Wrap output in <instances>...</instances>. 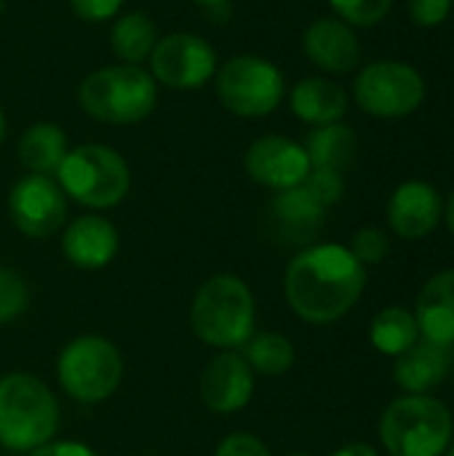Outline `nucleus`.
<instances>
[{
	"label": "nucleus",
	"instance_id": "obj_34",
	"mask_svg": "<svg viewBox=\"0 0 454 456\" xmlns=\"http://www.w3.org/2000/svg\"><path fill=\"white\" fill-rule=\"evenodd\" d=\"M332 456H380L369 444H348L343 449H337Z\"/></svg>",
	"mask_w": 454,
	"mask_h": 456
},
{
	"label": "nucleus",
	"instance_id": "obj_15",
	"mask_svg": "<svg viewBox=\"0 0 454 456\" xmlns=\"http://www.w3.org/2000/svg\"><path fill=\"white\" fill-rule=\"evenodd\" d=\"M302 51L318 69L332 75L353 72L361 61V45L353 27L334 16H321L308 24L302 32Z\"/></svg>",
	"mask_w": 454,
	"mask_h": 456
},
{
	"label": "nucleus",
	"instance_id": "obj_7",
	"mask_svg": "<svg viewBox=\"0 0 454 456\" xmlns=\"http://www.w3.org/2000/svg\"><path fill=\"white\" fill-rule=\"evenodd\" d=\"M56 379L67 398L78 403H102L123 379V358L110 339L86 334L59 353Z\"/></svg>",
	"mask_w": 454,
	"mask_h": 456
},
{
	"label": "nucleus",
	"instance_id": "obj_6",
	"mask_svg": "<svg viewBox=\"0 0 454 456\" xmlns=\"http://www.w3.org/2000/svg\"><path fill=\"white\" fill-rule=\"evenodd\" d=\"M54 176L67 198L96 211L118 206L131 190L128 163L107 144H80L67 150Z\"/></svg>",
	"mask_w": 454,
	"mask_h": 456
},
{
	"label": "nucleus",
	"instance_id": "obj_9",
	"mask_svg": "<svg viewBox=\"0 0 454 456\" xmlns=\"http://www.w3.org/2000/svg\"><path fill=\"white\" fill-rule=\"evenodd\" d=\"M356 104L383 120H396L417 112L425 102L428 86L417 67L399 59H380L367 64L353 83Z\"/></svg>",
	"mask_w": 454,
	"mask_h": 456
},
{
	"label": "nucleus",
	"instance_id": "obj_26",
	"mask_svg": "<svg viewBox=\"0 0 454 456\" xmlns=\"http://www.w3.org/2000/svg\"><path fill=\"white\" fill-rule=\"evenodd\" d=\"M29 307V286L27 281L8 267H0V323H11L21 318Z\"/></svg>",
	"mask_w": 454,
	"mask_h": 456
},
{
	"label": "nucleus",
	"instance_id": "obj_23",
	"mask_svg": "<svg viewBox=\"0 0 454 456\" xmlns=\"http://www.w3.org/2000/svg\"><path fill=\"white\" fill-rule=\"evenodd\" d=\"M158 27L153 21V16H147L144 11H126L115 19L112 29H110V45L112 53L123 61V64H142L153 56L155 45H158Z\"/></svg>",
	"mask_w": 454,
	"mask_h": 456
},
{
	"label": "nucleus",
	"instance_id": "obj_1",
	"mask_svg": "<svg viewBox=\"0 0 454 456\" xmlns=\"http://www.w3.org/2000/svg\"><path fill=\"white\" fill-rule=\"evenodd\" d=\"M367 289V267L340 243L302 248L286 267L284 294L292 313L324 326L348 315Z\"/></svg>",
	"mask_w": 454,
	"mask_h": 456
},
{
	"label": "nucleus",
	"instance_id": "obj_19",
	"mask_svg": "<svg viewBox=\"0 0 454 456\" xmlns=\"http://www.w3.org/2000/svg\"><path fill=\"white\" fill-rule=\"evenodd\" d=\"M348 94L340 83L313 75V77H302L292 94H289V107L292 112L308 123V126H329V123H340L348 112Z\"/></svg>",
	"mask_w": 454,
	"mask_h": 456
},
{
	"label": "nucleus",
	"instance_id": "obj_32",
	"mask_svg": "<svg viewBox=\"0 0 454 456\" xmlns=\"http://www.w3.org/2000/svg\"><path fill=\"white\" fill-rule=\"evenodd\" d=\"M123 3H126V0H70L72 11H75L83 21H91V24L115 19L118 11L123 8Z\"/></svg>",
	"mask_w": 454,
	"mask_h": 456
},
{
	"label": "nucleus",
	"instance_id": "obj_30",
	"mask_svg": "<svg viewBox=\"0 0 454 456\" xmlns=\"http://www.w3.org/2000/svg\"><path fill=\"white\" fill-rule=\"evenodd\" d=\"M407 8H409L412 24H417L423 29H433L450 19L454 0H409Z\"/></svg>",
	"mask_w": 454,
	"mask_h": 456
},
{
	"label": "nucleus",
	"instance_id": "obj_36",
	"mask_svg": "<svg viewBox=\"0 0 454 456\" xmlns=\"http://www.w3.org/2000/svg\"><path fill=\"white\" fill-rule=\"evenodd\" d=\"M5 134H8V126H5V115H3V110H0V147H3V142H5Z\"/></svg>",
	"mask_w": 454,
	"mask_h": 456
},
{
	"label": "nucleus",
	"instance_id": "obj_16",
	"mask_svg": "<svg viewBox=\"0 0 454 456\" xmlns=\"http://www.w3.org/2000/svg\"><path fill=\"white\" fill-rule=\"evenodd\" d=\"M120 238L110 219L86 214L67 224L62 235V254L78 270H104L118 254Z\"/></svg>",
	"mask_w": 454,
	"mask_h": 456
},
{
	"label": "nucleus",
	"instance_id": "obj_35",
	"mask_svg": "<svg viewBox=\"0 0 454 456\" xmlns=\"http://www.w3.org/2000/svg\"><path fill=\"white\" fill-rule=\"evenodd\" d=\"M444 219H447V227H450V232L454 235V192L450 195L447 206H444Z\"/></svg>",
	"mask_w": 454,
	"mask_h": 456
},
{
	"label": "nucleus",
	"instance_id": "obj_2",
	"mask_svg": "<svg viewBox=\"0 0 454 456\" xmlns=\"http://www.w3.org/2000/svg\"><path fill=\"white\" fill-rule=\"evenodd\" d=\"M257 326L254 297L238 275H211L190 305L193 334L217 350H241Z\"/></svg>",
	"mask_w": 454,
	"mask_h": 456
},
{
	"label": "nucleus",
	"instance_id": "obj_24",
	"mask_svg": "<svg viewBox=\"0 0 454 456\" xmlns=\"http://www.w3.org/2000/svg\"><path fill=\"white\" fill-rule=\"evenodd\" d=\"M369 339L383 355L399 358L401 353H407L420 339V326H417L415 313L396 307V305L380 310L372 321Z\"/></svg>",
	"mask_w": 454,
	"mask_h": 456
},
{
	"label": "nucleus",
	"instance_id": "obj_29",
	"mask_svg": "<svg viewBox=\"0 0 454 456\" xmlns=\"http://www.w3.org/2000/svg\"><path fill=\"white\" fill-rule=\"evenodd\" d=\"M302 187H305L324 208H329V206H334V203L343 198V192H345V179H343V174H337V171L310 168V174L305 176Z\"/></svg>",
	"mask_w": 454,
	"mask_h": 456
},
{
	"label": "nucleus",
	"instance_id": "obj_25",
	"mask_svg": "<svg viewBox=\"0 0 454 456\" xmlns=\"http://www.w3.org/2000/svg\"><path fill=\"white\" fill-rule=\"evenodd\" d=\"M241 350H244L249 369L262 377H284L286 371H292L297 361L294 345L284 334H273V331L254 334Z\"/></svg>",
	"mask_w": 454,
	"mask_h": 456
},
{
	"label": "nucleus",
	"instance_id": "obj_13",
	"mask_svg": "<svg viewBox=\"0 0 454 456\" xmlns=\"http://www.w3.org/2000/svg\"><path fill=\"white\" fill-rule=\"evenodd\" d=\"M198 390L209 411L235 414L254 395V371L238 350H222L201 371Z\"/></svg>",
	"mask_w": 454,
	"mask_h": 456
},
{
	"label": "nucleus",
	"instance_id": "obj_33",
	"mask_svg": "<svg viewBox=\"0 0 454 456\" xmlns=\"http://www.w3.org/2000/svg\"><path fill=\"white\" fill-rule=\"evenodd\" d=\"M29 456H96V452L78 441H48L29 452Z\"/></svg>",
	"mask_w": 454,
	"mask_h": 456
},
{
	"label": "nucleus",
	"instance_id": "obj_20",
	"mask_svg": "<svg viewBox=\"0 0 454 456\" xmlns=\"http://www.w3.org/2000/svg\"><path fill=\"white\" fill-rule=\"evenodd\" d=\"M67 155V134L48 120L32 123L16 144V158L29 174L51 176Z\"/></svg>",
	"mask_w": 454,
	"mask_h": 456
},
{
	"label": "nucleus",
	"instance_id": "obj_18",
	"mask_svg": "<svg viewBox=\"0 0 454 456\" xmlns=\"http://www.w3.org/2000/svg\"><path fill=\"white\" fill-rule=\"evenodd\" d=\"M420 337L436 345L454 347V270L433 275L415 305Z\"/></svg>",
	"mask_w": 454,
	"mask_h": 456
},
{
	"label": "nucleus",
	"instance_id": "obj_12",
	"mask_svg": "<svg viewBox=\"0 0 454 456\" xmlns=\"http://www.w3.org/2000/svg\"><path fill=\"white\" fill-rule=\"evenodd\" d=\"M244 166L252 182L276 192L302 184L305 176L310 174V160L305 147L278 134L254 139L246 150Z\"/></svg>",
	"mask_w": 454,
	"mask_h": 456
},
{
	"label": "nucleus",
	"instance_id": "obj_11",
	"mask_svg": "<svg viewBox=\"0 0 454 456\" xmlns=\"http://www.w3.org/2000/svg\"><path fill=\"white\" fill-rule=\"evenodd\" d=\"M13 227L27 238H51L67 222V195L54 176L27 174L8 192Z\"/></svg>",
	"mask_w": 454,
	"mask_h": 456
},
{
	"label": "nucleus",
	"instance_id": "obj_22",
	"mask_svg": "<svg viewBox=\"0 0 454 456\" xmlns=\"http://www.w3.org/2000/svg\"><path fill=\"white\" fill-rule=\"evenodd\" d=\"M302 147L308 152L310 168L345 174V168L356 158L359 139H356V131L340 120V123H329V126H316L308 134Z\"/></svg>",
	"mask_w": 454,
	"mask_h": 456
},
{
	"label": "nucleus",
	"instance_id": "obj_17",
	"mask_svg": "<svg viewBox=\"0 0 454 456\" xmlns=\"http://www.w3.org/2000/svg\"><path fill=\"white\" fill-rule=\"evenodd\" d=\"M454 369V347L417 339L393 363V382L409 395H425L439 387Z\"/></svg>",
	"mask_w": 454,
	"mask_h": 456
},
{
	"label": "nucleus",
	"instance_id": "obj_38",
	"mask_svg": "<svg viewBox=\"0 0 454 456\" xmlns=\"http://www.w3.org/2000/svg\"><path fill=\"white\" fill-rule=\"evenodd\" d=\"M444 456H454V438H452V444L447 446V452H444Z\"/></svg>",
	"mask_w": 454,
	"mask_h": 456
},
{
	"label": "nucleus",
	"instance_id": "obj_5",
	"mask_svg": "<svg viewBox=\"0 0 454 456\" xmlns=\"http://www.w3.org/2000/svg\"><path fill=\"white\" fill-rule=\"evenodd\" d=\"M452 433L450 406L431 395H401L380 419V441L391 456H444Z\"/></svg>",
	"mask_w": 454,
	"mask_h": 456
},
{
	"label": "nucleus",
	"instance_id": "obj_27",
	"mask_svg": "<svg viewBox=\"0 0 454 456\" xmlns=\"http://www.w3.org/2000/svg\"><path fill=\"white\" fill-rule=\"evenodd\" d=\"M329 5L334 8L337 19L351 27H375L391 13L393 0H329Z\"/></svg>",
	"mask_w": 454,
	"mask_h": 456
},
{
	"label": "nucleus",
	"instance_id": "obj_37",
	"mask_svg": "<svg viewBox=\"0 0 454 456\" xmlns=\"http://www.w3.org/2000/svg\"><path fill=\"white\" fill-rule=\"evenodd\" d=\"M193 3H201V5H209V8H214V5H222L225 0H193Z\"/></svg>",
	"mask_w": 454,
	"mask_h": 456
},
{
	"label": "nucleus",
	"instance_id": "obj_39",
	"mask_svg": "<svg viewBox=\"0 0 454 456\" xmlns=\"http://www.w3.org/2000/svg\"><path fill=\"white\" fill-rule=\"evenodd\" d=\"M286 456H310V454H305V452H292V454H286Z\"/></svg>",
	"mask_w": 454,
	"mask_h": 456
},
{
	"label": "nucleus",
	"instance_id": "obj_40",
	"mask_svg": "<svg viewBox=\"0 0 454 456\" xmlns=\"http://www.w3.org/2000/svg\"><path fill=\"white\" fill-rule=\"evenodd\" d=\"M5 11V0H0V13Z\"/></svg>",
	"mask_w": 454,
	"mask_h": 456
},
{
	"label": "nucleus",
	"instance_id": "obj_4",
	"mask_svg": "<svg viewBox=\"0 0 454 456\" xmlns=\"http://www.w3.org/2000/svg\"><path fill=\"white\" fill-rule=\"evenodd\" d=\"M59 403L45 382L13 371L0 379V446L8 452H35L59 433Z\"/></svg>",
	"mask_w": 454,
	"mask_h": 456
},
{
	"label": "nucleus",
	"instance_id": "obj_31",
	"mask_svg": "<svg viewBox=\"0 0 454 456\" xmlns=\"http://www.w3.org/2000/svg\"><path fill=\"white\" fill-rule=\"evenodd\" d=\"M214 456H270V449L252 433H230L222 438Z\"/></svg>",
	"mask_w": 454,
	"mask_h": 456
},
{
	"label": "nucleus",
	"instance_id": "obj_28",
	"mask_svg": "<svg viewBox=\"0 0 454 456\" xmlns=\"http://www.w3.org/2000/svg\"><path fill=\"white\" fill-rule=\"evenodd\" d=\"M351 254L364 265H383L385 256L391 254V240L380 227H361L353 238H351Z\"/></svg>",
	"mask_w": 454,
	"mask_h": 456
},
{
	"label": "nucleus",
	"instance_id": "obj_8",
	"mask_svg": "<svg viewBox=\"0 0 454 456\" xmlns=\"http://www.w3.org/2000/svg\"><path fill=\"white\" fill-rule=\"evenodd\" d=\"M214 88L227 112L238 118H265L284 102L286 80L270 59L241 53L217 67Z\"/></svg>",
	"mask_w": 454,
	"mask_h": 456
},
{
	"label": "nucleus",
	"instance_id": "obj_10",
	"mask_svg": "<svg viewBox=\"0 0 454 456\" xmlns=\"http://www.w3.org/2000/svg\"><path fill=\"white\" fill-rule=\"evenodd\" d=\"M150 67L155 83L177 91H193L217 75V51L201 35L171 32L158 40L150 56Z\"/></svg>",
	"mask_w": 454,
	"mask_h": 456
},
{
	"label": "nucleus",
	"instance_id": "obj_21",
	"mask_svg": "<svg viewBox=\"0 0 454 456\" xmlns=\"http://www.w3.org/2000/svg\"><path fill=\"white\" fill-rule=\"evenodd\" d=\"M270 214L284 235H289L292 240H308L321 227L326 208L302 184H297L292 190H281L273 198Z\"/></svg>",
	"mask_w": 454,
	"mask_h": 456
},
{
	"label": "nucleus",
	"instance_id": "obj_14",
	"mask_svg": "<svg viewBox=\"0 0 454 456\" xmlns=\"http://www.w3.org/2000/svg\"><path fill=\"white\" fill-rule=\"evenodd\" d=\"M444 214L442 195L423 179L399 184L388 200V227L404 240H420L431 235Z\"/></svg>",
	"mask_w": 454,
	"mask_h": 456
},
{
	"label": "nucleus",
	"instance_id": "obj_3",
	"mask_svg": "<svg viewBox=\"0 0 454 456\" xmlns=\"http://www.w3.org/2000/svg\"><path fill=\"white\" fill-rule=\"evenodd\" d=\"M78 104L99 123H142L158 104V83L142 64H110L83 77Z\"/></svg>",
	"mask_w": 454,
	"mask_h": 456
}]
</instances>
